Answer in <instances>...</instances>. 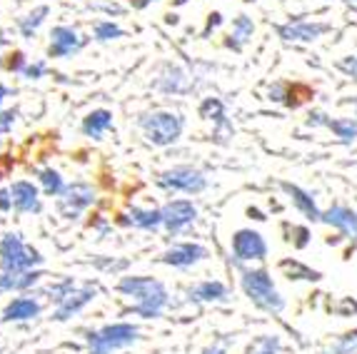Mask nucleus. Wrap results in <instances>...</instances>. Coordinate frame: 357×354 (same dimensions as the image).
<instances>
[{"instance_id": "1", "label": "nucleus", "mask_w": 357, "mask_h": 354, "mask_svg": "<svg viewBox=\"0 0 357 354\" xmlns=\"http://www.w3.org/2000/svg\"><path fill=\"white\" fill-rule=\"evenodd\" d=\"M123 295L135 300V312L140 317H158L160 309L167 305V292L158 279L153 277H123L118 284Z\"/></svg>"}, {"instance_id": "34", "label": "nucleus", "mask_w": 357, "mask_h": 354, "mask_svg": "<svg viewBox=\"0 0 357 354\" xmlns=\"http://www.w3.org/2000/svg\"><path fill=\"white\" fill-rule=\"evenodd\" d=\"M43 70H45V68H43V63H36V66L25 68V75H28V77H40Z\"/></svg>"}, {"instance_id": "30", "label": "nucleus", "mask_w": 357, "mask_h": 354, "mask_svg": "<svg viewBox=\"0 0 357 354\" xmlns=\"http://www.w3.org/2000/svg\"><path fill=\"white\" fill-rule=\"evenodd\" d=\"M123 36V30L115 23H98L96 25V38L98 40H115V38Z\"/></svg>"}, {"instance_id": "38", "label": "nucleus", "mask_w": 357, "mask_h": 354, "mask_svg": "<svg viewBox=\"0 0 357 354\" xmlns=\"http://www.w3.org/2000/svg\"><path fill=\"white\" fill-rule=\"evenodd\" d=\"M10 165H13L10 160H6V165L0 167V180H3V177H6V175H8V170H10Z\"/></svg>"}, {"instance_id": "14", "label": "nucleus", "mask_w": 357, "mask_h": 354, "mask_svg": "<svg viewBox=\"0 0 357 354\" xmlns=\"http://www.w3.org/2000/svg\"><path fill=\"white\" fill-rule=\"evenodd\" d=\"M13 207L20 210V213H38L40 210V202H38V190L33 183H15L10 187Z\"/></svg>"}, {"instance_id": "17", "label": "nucleus", "mask_w": 357, "mask_h": 354, "mask_svg": "<svg viewBox=\"0 0 357 354\" xmlns=\"http://www.w3.org/2000/svg\"><path fill=\"white\" fill-rule=\"evenodd\" d=\"M38 312H40V307H38L36 300H30V297H18V300H13L6 307L3 319H6V322H25V319L36 317Z\"/></svg>"}, {"instance_id": "3", "label": "nucleus", "mask_w": 357, "mask_h": 354, "mask_svg": "<svg viewBox=\"0 0 357 354\" xmlns=\"http://www.w3.org/2000/svg\"><path fill=\"white\" fill-rule=\"evenodd\" d=\"M40 262L43 257L33 247H25L20 235H6L0 240V267H3V272H28Z\"/></svg>"}, {"instance_id": "9", "label": "nucleus", "mask_w": 357, "mask_h": 354, "mask_svg": "<svg viewBox=\"0 0 357 354\" xmlns=\"http://www.w3.org/2000/svg\"><path fill=\"white\" fill-rule=\"evenodd\" d=\"M160 213H162V224H165L167 230L178 232V230H183V227H188V224L195 220L197 210H195V205H192V202L175 200V202H167Z\"/></svg>"}, {"instance_id": "4", "label": "nucleus", "mask_w": 357, "mask_h": 354, "mask_svg": "<svg viewBox=\"0 0 357 354\" xmlns=\"http://www.w3.org/2000/svg\"><path fill=\"white\" fill-rule=\"evenodd\" d=\"M140 128L145 130V137H148L153 145H173L175 140L183 132V120L175 115V112H153V115H145L140 118Z\"/></svg>"}, {"instance_id": "18", "label": "nucleus", "mask_w": 357, "mask_h": 354, "mask_svg": "<svg viewBox=\"0 0 357 354\" xmlns=\"http://www.w3.org/2000/svg\"><path fill=\"white\" fill-rule=\"evenodd\" d=\"M43 275L40 272H3L0 275V292L3 289H25L30 284H36Z\"/></svg>"}, {"instance_id": "10", "label": "nucleus", "mask_w": 357, "mask_h": 354, "mask_svg": "<svg viewBox=\"0 0 357 354\" xmlns=\"http://www.w3.org/2000/svg\"><path fill=\"white\" fill-rule=\"evenodd\" d=\"M208 257V249L203 245H192V243H185V245H175L170 247L165 254H162V262L165 265H173V267H190L195 262L205 260Z\"/></svg>"}, {"instance_id": "20", "label": "nucleus", "mask_w": 357, "mask_h": 354, "mask_svg": "<svg viewBox=\"0 0 357 354\" xmlns=\"http://www.w3.org/2000/svg\"><path fill=\"white\" fill-rule=\"evenodd\" d=\"M252 30H255L252 20L248 18V15H238V18H235V23H232V33H230V40H227V45H230L232 50H240V47H243L245 43L252 38Z\"/></svg>"}, {"instance_id": "19", "label": "nucleus", "mask_w": 357, "mask_h": 354, "mask_svg": "<svg viewBox=\"0 0 357 354\" xmlns=\"http://www.w3.org/2000/svg\"><path fill=\"white\" fill-rule=\"evenodd\" d=\"M113 125V115L107 110H93L88 118L83 120V132L88 137H100L102 132Z\"/></svg>"}, {"instance_id": "7", "label": "nucleus", "mask_w": 357, "mask_h": 354, "mask_svg": "<svg viewBox=\"0 0 357 354\" xmlns=\"http://www.w3.org/2000/svg\"><path fill=\"white\" fill-rule=\"evenodd\" d=\"M232 252L238 260H262L268 254V245H265L260 232L238 230L232 237Z\"/></svg>"}, {"instance_id": "31", "label": "nucleus", "mask_w": 357, "mask_h": 354, "mask_svg": "<svg viewBox=\"0 0 357 354\" xmlns=\"http://www.w3.org/2000/svg\"><path fill=\"white\" fill-rule=\"evenodd\" d=\"M340 68H342L345 72H350V75L357 77V58H345L342 63H340Z\"/></svg>"}, {"instance_id": "29", "label": "nucleus", "mask_w": 357, "mask_h": 354, "mask_svg": "<svg viewBox=\"0 0 357 354\" xmlns=\"http://www.w3.org/2000/svg\"><path fill=\"white\" fill-rule=\"evenodd\" d=\"M200 115L208 120H218L220 123L222 120V102L218 100V98H208V100L200 105Z\"/></svg>"}, {"instance_id": "25", "label": "nucleus", "mask_w": 357, "mask_h": 354, "mask_svg": "<svg viewBox=\"0 0 357 354\" xmlns=\"http://www.w3.org/2000/svg\"><path fill=\"white\" fill-rule=\"evenodd\" d=\"M280 349V339L278 337H257L255 342L250 344L248 354H278Z\"/></svg>"}, {"instance_id": "16", "label": "nucleus", "mask_w": 357, "mask_h": 354, "mask_svg": "<svg viewBox=\"0 0 357 354\" xmlns=\"http://www.w3.org/2000/svg\"><path fill=\"white\" fill-rule=\"evenodd\" d=\"M282 190H285L287 195L292 197V202L298 205V210L305 215L307 220H312V222H317V220H322V213L317 210V205H315V200L305 192V190H300L298 185H290V183H282Z\"/></svg>"}, {"instance_id": "33", "label": "nucleus", "mask_w": 357, "mask_h": 354, "mask_svg": "<svg viewBox=\"0 0 357 354\" xmlns=\"http://www.w3.org/2000/svg\"><path fill=\"white\" fill-rule=\"evenodd\" d=\"M8 66H10V70H25V60H23V53H15L10 58V63H8Z\"/></svg>"}, {"instance_id": "5", "label": "nucleus", "mask_w": 357, "mask_h": 354, "mask_svg": "<svg viewBox=\"0 0 357 354\" xmlns=\"http://www.w3.org/2000/svg\"><path fill=\"white\" fill-rule=\"evenodd\" d=\"M135 339H137V330L132 325H110L88 334L90 354H113L115 349L128 347Z\"/></svg>"}, {"instance_id": "40", "label": "nucleus", "mask_w": 357, "mask_h": 354, "mask_svg": "<svg viewBox=\"0 0 357 354\" xmlns=\"http://www.w3.org/2000/svg\"><path fill=\"white\" fill-rule=\"evenodd\" d=\"M148 3H150V0H132V6H135V8H145Z\"/></svg>"}, {"instance_id": "24", "label": "nucleus", "mask_w": 357, "mask_h": 354, "mask_svg": "<svg viewBox=\"0 0 357 354\" xmlns=\"http://www.w3.org/2000/svg\"><path fill=\"white\" fill-rule=\"evenodd\" d=\"M40 183H43V187H45V192H48L50 197H55V195H63V177L58 175L55 170H43L40 172Z\"/></svg>"}, {"instance_id": "22", "label": "nucleus", "mask_w": 357, "mask_h": 354, "mask_svg": "<svg viewBox=\"0 0 357 354\" xmlns=\"http://www.w3.org/2000/svg\"><path fill=\"white\" fill-rule=\"evenodd\" d=\"M130 222L135 224V227H143V230H155L158 224H162V213H158V210H137V207H132Z\"/></svg>"}, {"instance_id": "15", "label": "nucleus", "mask_w": 357, "mask_h": 354, "mask_svg": "<svg viewBox=\"0 0 357 354\" xmlns=\"http://www.w3.org/2000/svg\"><path fill=\"white\" fill-rule=\"evenodd\" d=\"M96 297V289H80V292H70L68 297H63V300L58 302V309H55V319H68L73 317V314L77 312V309H83L85 305H88L90 300Z\"/></svg>"}, {"instance_id": "12", "label": "nucleus", "mask_w": 357, "mask_h": 354, "mask_svg": "<svg viewBox=\"0 0 357 354\" xmlns=\"http://www.w3.org/2000/svg\"><path fill=\"white\" fill-rule=\"evenodd\" d=\"M322 222L333 224L342 235L357 240V215L352 210H347V207H330L328 213L322 215Z\"/></svg>"}, {"instance_id": "39", "label": "nucleus", "mask_w": 357, "mask_h": 354, "mask_svg": "<svg viewBox=\"0 0 357 354\" xmlns=\"http://www.w3.org/2000/svg\"><path fill=\"white\" fill-rule=\"evenodd\" d=\"M203 354H225V349H222V347H208Z\"/></svg>"}, {"instance_id": "27", "label": "nucleus", "mask_w": 357, "mask_h": 354, "mask_svg": "<svg viewBox=\"0 0 357 354\" xmlns=\"http://www.w3.org/2000/svg\"><path fill=\"white\" fill-rule=\"evenodd\" d=\"M333 354H357V330L340 337L333 344Z\"/></svg>"}, {"instance_id": "32", "label": "nucleus", "mask_w": 357, "mask_h": 354, "mask_svg": "<svg viewBox=\"0 0 357 354\" xmlns=\"http://www.w3.org/2000/svg\"><path fill=\"white\" fill-rule=\"evenodd\" d=\"M13 207V197L10 192H6V190H0V213H8Z\"/></svg>"}, {"instance_id": "8", "label": "nucleus", "mask_w": 357, "mask_h": 354, "mask_svg": "<svg viewBox=\"0 0 357 354\" xmlns=\"http://www.w3.org/2000/svg\"><path fill=\"white\" fill-rule=\"evenodd\" d=\"M93 187L85 183H75L70 187L63 190V197H60V213L66 215V217H77V215L83 213L85 207L93 205Z\"/></svg>"}, {"instance_id": "11", "label": "nucleus", "mask_w": 357, "mask_h": 354, "mask_svg": "<svg viewBox=\"0 0 357 354\" xmlns=\"http://www.w3.org/2000/svg\"><path fill=\"white\" fill-rule=\"evenodd\" d=\"M53 43L48 47V55L50 58H66V55L75 53L77 47H80V38L73 28H66V25H58L53 30Z\"/></svg>"}, {"instance_id": "37", "label": "nucleus", "mask_w": 357, "mask_h": 354, "mask_svg": "<svg viewBox=\"0 0 357 354\" xmlns=\"http://www.w3.org/2000/svg\"><path fill=\"white\" fill-rule=\"evenodd\" d=\"M270 100H282V88H280V85L270 88Z\"/></svg>"}, {"instance_id": "36", "label": "nucleus", "mask_w": 357, "mask_h": 354, "mask_svg": "<svg viewBox=\"0 0 357 354\" xmlns=\"http://www.w3.org/2000/svg\"><path fill=\"white\" fill-rule=\"evenodd\" d=\"M295 235H298V247H305V245H307L310 232L305 230V227H298V230H295Z\"/></svg>"}, {"instance_id": "13", "label": "nucleus", "mask_w": 357, "mask_h": 354, "mask_svg": "<svg viewBox=\"0 0 357 354\" xmlns=\"http://www.w3.org/2000/svg\"><path fill=\"white\" fill-rule=\"evenodd\" d=\"M330 25L325 23H290V25H282L280 28V36L285 40H303V43H310V40H317L322 33H328Z\"/></svg>"}, {"instance_id": "2", "label": "nucleus", "mask_w": 357, "mask_h": 354, "mask_svg": "<svg viewBox=\"0 0 357 354\" xmlns=\"http://www.w3.org/2000/svg\"><path fill=\"white\" fill-rule=\"evenodd\" d=\"M243 289L245 295L250 297L252 305L265 312H282L285 309V300L280 297V292L275 289L273 279L265 270H252L243 275Z\"/></svg>"}, {"instance_id": "21", "label": "nucleus", "mask_w": 357, "mask_h": 354, "mask_svg": "<svg viewBox=\"0 0 357 354\" xmlns=\"http://www.w3.org/2000/svg\"><path fill=\"white\" fill-rule=\"evenodd\" d=\"M227 287L222 282H200L192 289V297L200 302H215V300H225Z\"/></svg>"}, {"instance_id": "23", "label": "nucleus", "mask_w": 357, "mask_h": 354, "mask_svg": "<svg viewBox=\"0 0 357 354\" xmlns=\"http://www.w3.org/2000/svg\"><path fill=\"white\" fill-rule=\"evenodd\" d=\"M48 6H38L36 10L30 13V15H25L23 20H20V30H23V36L25 38H30L33 36V33H36L38 30V25L43 23V20H45V15H48Z\"/></svg>"}, {"instance_id": "26", "label": "nucleus", "mask_w": 357, "mask_h": 354, "mask_svg": "<svg viewBox=\"0 0 357 354\" xmlns=\"http://www.w3.org/2000/svg\"><path fill=\"white\" fill-rule=\"evenodd\" d=\"M328 128L337 132V137H342V140H355L357 137V125L352 120H330Z\"/></svg>"}, {"instance_id": "43", "label": "nucleus", "mask_w": 357, "mask_h": 354, "mask_svg": "<svg viewBox=\"0 0 357 354\" xmlns=\"http://www.w3.org/2000/svg\"><path fill=\"white\" fill-rule=\"evenodd\" d=\"M245 3H252V0H245Z\"/></svg>"}, {"instance_id": "41", "label": "nucleus", "mask_w": 357, "mask_h": 354, "mask_svg": "<svg viewBox=\"0 0 357 354\" xmlns=\"http://www.w3.org/2000/svg\"><path fill=\"white\" fill-rule=\"evenodd\" d=\"M8 95V90H6V85H0V102H3V98Z\"/></svg>"}, {"instance_id": "28", "label": "nucleus", "mask_w": 357, "mask_h": 354, "mask_svg": "<svg viewBox=\"0 0 357 354\" xmlns=\"http://www.w3.org/2000/svg\"><path fill=\"white\" fill-rule=\"evenodd\" d=\"M282 270L290 272V277L295 279H320L315 270H310V267L300 265V262H282Z\"/></svg>"}, {"instance_id": "42", "label": "nucleus", "mask_w": 357, "mask_h": 354, "mask_svg": "<svg viewBox=\"0 0 357 354\" xmlns=\"http://www.w3.org/2000/svg\"><path fill=\"white\" fill-rule=\"evenodd\" d=\"M3 130H6V128H3V123H0V132H3Z\"/></svg>"}, {"instance_id": "6", "label": "nucleus", "mask_w": 357, "mask_h": 354, "mask_svg": "<svg viewBox=\"0 0 357 354\" xmlns=\"http://www.w3.org/2000/svg\"><path fill=\"white\" fill-rule=\"evenodd\" d=\"M160 185L183 190V192H203L208 180L203 177V172L192 170V167H173V170H165L160 175Z\"/></svg>"}, {"instance_id": "35", "label": "nucleus", "mask_w": 357, "mask_h": 354, "mask_svg": "<svg viewBox=\"0 0 357 354\" xmlns=\"http://www.w3.org/2000/svg\"><path fill=\"white\" fill-rule=\"evenodd\" d=\"M220 23H222V15H220V13H213V15H210V20H208V28H205V36H208L213 28H218Z\"/></svg>"}]
</instances>
